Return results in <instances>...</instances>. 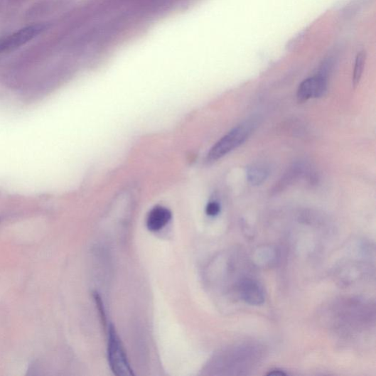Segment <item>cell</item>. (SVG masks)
Here are the masks:
<instances>
[{"mask_svg":"<svg viewBox=\"0 0 376 376\" xmlns=\"http://www.w3.org/2000/svg\"><path fill=\"white\" fill-rule=\"evenodd\" d=\"M45 30L43 25H34L22 28L0 39V53L16 49L38 36Z\"/></svg>","mask_w":376,"mask_h":376,"instance_id":"277c9868","label":"cell"},{"mask_svg":"<svg viewBox=\"0 0 376 376\" xmlns=\"http://www.w3.org/2000/svg\"><path fill=\"white\" fill-rule=\"evenodd\" d=\"M107 359L110 369L117 376L134 375L126 352L113 324L108 330Z\"/></svg>","mask_w":376,"mask_h":376,"instance_id":"6da1fadb","label":"cell"},{"mask_svg":"<svg viewBox=\"0 0 376 376\" xmlns=\"http://www.w3.org/2000/svg\"><path fill=\"white\" fill-rule=\"evenodd\" d=\"M302 172L303 167L301 166L295 165L292 166L289 171H287L286 173H285V174L283 176V178L277 183L274 192L277 193L278 192L285 189L287 186L292 184L296 181V179H297L299 176L302 174Z\"/></svg>","mask_w":376,"mask_h":376,"instance_id":"52a82bcc","label":"cell"},{"mask_svg":"<svg viewBox=\"0 0 376 376\" xmlns=\"http://www.w3.org/2000/svg\"><path fill=\"white\" fill-rule=\"evenodd\" d=\"M268 375H285L286 374L281 370H273L270 372L269 373H268Z\"/></svg>","mask_w":376,"mask_h":376,"instance_id":"8fae6325","label":"cell"},{"mask_svg":"<svg viewBox=\"0 0 376 376\" xmlns=\"http://www.w3.org/2000/svg\"><path fill=\"white\" fill-rule=\"evenodd\" d=\"M328 74L321 71L313 77L304 80L299 85L297 92L299 103H304L311 98H320L327 91Z\"/></svg>","mask_w":376,"mask_h":376,"instance_id":"3957f363","label":"cell"},{"mask_svg":"<svg viewBox=\"0 0 376 376\" xmlns=\"http://www.w3.org/2000/svg\"><path fill=\"white\" fill-rule=\"evenodd\" d=\"M250 132L249 124H242L234 128L213 146L208 154L207 161L213 163L227 156L228 153L245 143Z\"/></svg>","mask_w":376,"mask_h":376,"instance_id":"7a4b0ae2","label":"cell"},{"mask_svg":"<svg viewBox=\"0 0 376 376\" xmlns=\"http://www.w3.org/2000/svg\"><path fill=\"white\" fill-rule=\"evenodd\" d=\"M366 55L365 51L360 52L356 58L355 71H353V85L356 87L362 78L365 64Z\"/></svg>","mask_w":376,"mask_h":376,"instance_id":"9c48e42d","label":"cell"},{"mask_svg":"<svg viewBox=\"0 0 376 376\" xmlns=\"http://www.w3.org/2000/svg\"><path fill=\"white\" fill-rule=\"evenodd\" d=\"M220 212V204L217 202L213 201L208 204L206 207V213L210 217H215Z\"/></svg>","mask_w":376,"mask_h":376,"instance_id":"30bf717a","label":"cell"},{"mask_svg":"<svg viewBox=\"0 0 376 376\" xmlns=\"http://www.w3.org/2000/svg\"><path fill=\"white\" fill-rule=\"evenodd\" d=\"M171 217V212L168 208L157 206L149 212L146 220V227L151 232H159L169 223Z\"/></svg>","mask_w":376,"mask_h":376,"instance_id":"5b68a950","label":"cell"},{"mask_svg":"<svg viewBox=\"0 0 376 376\" xmlns=\"http://www.w3.org/2000/svg\"><path fill=\"white\" fill-rule=\"evenodd\" d=\"M269 174L268 169L262 166H252L247 172V180L252 186L263 183L268 178Z\"/></svg>","mask_w":376,"mask_h":376,"instance_id":"ba28073f","label":"cell"},{"mask_svg":"<svg viewBox=\"0 0 376 376\" xmlns=\"http://www.w3.org/2000/svg\"><path fill=\"white\" fill-rule=\"evenodd\" d=\"M241 291L243 298L250 304L258 305L264 301V296L259 286L253 281L243 282Z\"/></svg>","mask_w":376,"mask_h":376,"instance_id":"8992f818","label":"cell"}]
</instances>
